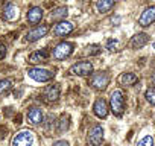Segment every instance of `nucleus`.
I'll list each match as a JSON object with an SVG mask.
<instances>
[{
	"label": "nucleus",
	"mask_w": 155,
	"mask_h": 146,
	"mask_svg": "<svg viewBox=\"0 0 155 146\" xmlns=\"http://www.w3.org/2000/svg\"><path fill=\"white\" fill-rule=\"evenodd\" d=\"M110 104H111V110L116 116H122L123 111H125V96H123V91L122 90H114L111 93V99H110Z\"/></svg>",
	"instance_id": "nucleus-1"
},
{
	"label": "nucleus",
	"mask_w": 155,
	"mask_h": 146,
	"mask_svg": "<svg viewBox=\"0 0 155 146\" xmlns=\"http://www.w3.org/2000/svg\"><path fill=\"white\" fill-rule=\"evenodd\" d=\"M32 141H34V132L29 129H23L14 135L11 146H31Z\"/></svg>",
	"instance_id": "nucleus-2"
},
{
	"label": "nucleus",
	"mask_w": 155,
	"mask_h": 146,
	"mask_svg": "<svg viewBox=\"0 0 155 146\" xmlns=\"http://www.w3.org/2000/svg\"><path fill=\"white\" fill-rule=\"evenodd\" d=\"M93 71V64L88 61H81V62H76L68 68L70 75H79V76H87Z\"/></svg>",
	"instance_id": "nucleus-3"
},
{
	"label": "nucleus",
	"mask_w": 155,
	"mask_h": 146,
	"mask_svg": "<svg viewBox=\"0 0 155 146\" xmlns=\"http://www.w3.org/2000/svg\"><path fill=\"white\" fill-rule=\"evenodd\" d=\"M87 141L91 146H101L104 141V128L101 125H94L87 135Z\"/></svg>",
	"instance_id": "nucleus-4"
},
{
	"label": "nucleus",
	"mask_w": 155,
	"mask_h": 146,
	"mask_svg": "<svg viewBox=\"0 0 155 146\" xmlns=\"http://www.w3.org/2000/svg\"><path fill=\"white\" fill-rule=\"evenodd\" d=\"M91 85L96 88V90H105L110 84V75L107 71H97L91 76Z\"/></svg>",
	"instance_id": "nucleus-5"
},
{
	"label": "nucleus",
	"mask_w": 155,
	"mask_h": 146,
	"mask_svg": "<svg viewBox=\"0 0 155 146\" xmlns=\"http://www.w3.org/2000/svg\"><path fill=\"white\" fill-rule=\"evenodd\" d=\"M28 75H29L32 79L38 81V82H47V81L53 79L55 73H52L50 70H46V68H29Z\"/></svg>",
	"instance_id": "nucleus-6"
},
{
	"label": "nucleus",
	"mask_w": 155,
	"mask_h": 146,
	"mask_svg": "<svg viewBox=\"0 0 155 146\" xmlns=\"http://www.w3.org/2000/svg\"><path fill=\"white\" fill-rule=\"evenodd\" d=\"M73 52V44L71 43H59L55 49H53V58L61 61V59H65L67 56H70Z\"/></svg>",
	"instance_id": "nucleus-7"
},
{
	"label": "nucleus",
	"mask_w": 155,
	"mask_h": 146,
	"mask_svg": "<svg viewBox=\"0 0 155 146\" xmlns=\"http://www.w3.org/2000/svg\"><path fill=\"white\" fill-rule=\"evenodd\" d=\"M49 32V26L47 25H41V26H37L34 29H31L28 34H26V41L32 43V41H37L43 37H46V34Z\"/></svg>",
	"instance_id": "nucleus-8"
},
{
	"label": "nucleus",
	"mask_w": 155,
	"mask_h": 146,
	"mask_svg": "<svg viewBox=\"0 0 155 146\" xmlns=\"http://www.w3.org/2000/svg\"><path fill=\"white\" fill-rule=\"evenodd\" d=\"M153 22H155V6H149V8H146V9L143 11V14L140 15L138 25L143 26V28H146V26L152 25Z\"/></svg>",
	"instance_id": "nucleus-9"
},
{
	"label": "nucleus",
	"mask_w": 155,
	"mask_h": 146,
	"mask_svg": "<svg viewBox=\"0 0 155 146\" xmlns=\"http://www.w3.org/2000/svg\"><path fill=\"white\" fill-rule=\"evenodd\" d=\"M58 98H59V87H58L56 84L47 85V87L44 88V91H43V101H44V102L50 104V102H55Z\"/></svg>",
	"instance_id": "nucleus-10"
},
{
	"label": "nucleus",
	"mask_w": 155,
	"mask_h": 146,
	"mask_svg": "<svg viewBox=\"0 0 155 146\" xmlns=\"http://www.w3.org/2000/svg\"><path fill=\"white\" fill-rule=\"evenodd\" d=\"M149 43V35L147 34H137L132 37V40L129 41V46L132 49H141L143 46H146Z\"/></svg>",
	"instance_id": "nucleus-11"
},
{
	"label": "nucleus",
	"mask_w": 155,
	"mask_h": 146,
	"mask_svg": "<svg viewBox=\"0 0 155 146\" xmlns=\"http://www.w3.org/2000/svg\"><path fill=\"white\" fill-rule=\"evenodd\" d=\"M18 18V9L17 6H14L12 3H6L5 9H3V20L6 22H15Z\"/></svg>",
	"instance_id": "nucleus-12"
},
{
	"label": "nucleus",
	"mask_w": 155,
	"mask_h": 146,
	"mask_svg": "<svg viewBox=\"0 0 155 146\" xmlns=\"http://www.w3.org/2000/svg\"><path fill=\"white\" fill-rule=\"evenodd\" d=\"M73 31V25L70 22H59L55 29H53V34L58 35V37H64V35H68L70 32Z\"/></svg>",
	"instance_id": "nucleus-13"
},
{
	"label": "nucleus",
	"mask_w": 155,
	"mask_h": 146,
	"mask_svg": "<svg viewBox=\"0 0 155 146\" xmlns=\"http://www.w3.org/2000/svg\"><path fill=\"white\" fill-rule=\"evenodd\" d=\"M93 111H94V114H96L97 117H101V119L107 117V116H108V105H107V102H105L104 99H97V101L94 102V105H93Z\"/></svg>",
	"instance_id": "nucleus-14"
},
{
	"label": "nucleus",
	"mask_w": 155,
	"mask_h": 146,
	"mask_svg": "<svg viewBox=\"0 0 155 146\" xmlns=\"http://www.w3.org/2000/svg\"><path fill=\"white\" fill-rule=\"evenodd\" d=\"M41 18H43V9L40 6L29 8V11H28V20H29V23L37 25V23L41 22Z\"/></svg>",
	"instance_id": "nucleus-15"
},
{
	"label": "nucleus",
	"mask_w": 155,
	"mask_h": 146,
	"mask_svg": "<svg viewBox=\"0 0 155 146\" xmlns=\"http://www.w3.org/2000/svg\"><path fill=\"white\" fill-rule=\"evenodd\" d=\"M47 58H49V52L46 49H41V50H37V52L31 53L29 62L31 64H38V62H44Z\"/></svg>",
	"instance_id": "nucleus-16"
},
{
	"label": "nucleus",
	"mask_w": 155,
	"mask_h": 146,
	"mask_svg": "<svg viewBox=\"0 0 155 146\" xmlns=\"http://www.w3.org/2000/svg\"><path fill=\"white\" fill-rule=\"evenodd\" d=\"M28 120L32 123V125H38L43 122V113L40 108H31L28 111Z\"/></svg>",
	"instance_id": "nucleus-17"
},
{
	"label": "nucleus",
	"mask_w": 155,
	"mask_h": 146,
	"mask_svg": "<svg viewBox=\"0 0 155 146\" xmlns=\"http://www.w3.org/2000/svg\"><path fill=\"white\" fill-rule=\"evenodd\" d=\"M137 75H134V73H123V75H120L119 78V82L122 85H132L137 82Z\"/></svg>",
	"instance_id": "nucleus-18"
},
{
	"label": "nucleus",
	"mask_w": 155,
	"mask_h": 146,
	"mask_svg": "<svg viewBox=\"0 0 155 146\" xmlns=\"http://www.w3.org/2000/svg\"><path fill=\"white\" fill-rule=\"evenodd\" d=\"M113 6H114L113 0H99V2L96 3V8H97L99 12H108Z\"/></svg>",
	"instance_id": "nucleus-19"
},
{
	"label": "nucleus",
	"mask_w": 155,
	"mask_h": 146,
	"mask_svg": "<svg viewBox=\"0 0 155 146\" xmlns=\"http://www.w3.org/2000/svg\"><path fill=\"white\" fill-rule=\"evenodd\" d=\"M67 8L65 6H61V8H56L53 12H52V18L53 20H61V18H65L67 17Z\"/></svg>",
	"instance_id": "nucleus-20"
},
{
	"label": "nucleus",
	"mask_w": 155,
	"mask_h": 146,
	"mask_svg": "<svg viewBox=\"0 0 155 146\" xmlns=\"http://www.w3.org/2000/svg\"><path fill=\"white\" fill-rule=\"evenodd\" d=\"M11 87H12V81H11V79L0 81V95H3V93H6L8 90H11Z\"/></svg>",
	"instance_id": "nucleus-21"
},
{
	"label": "nucleus",
	"mask_w": 155,
	"mask_h": 146,
	"mask_svg": "<svg viewBox=\"0 0 155 146\" xmlns=\"http://www.w3.org/2000/svg\"><path fill=\"white\" fill-rule=\"evenodd\" d=\"M137 146H153V138H152V135H144V137L137 143Z\"/></svg>",
	"instance_id": "nucleus-22"
},
{
	"label": "nucleus",
	"mask_w": 155,
	"mask_h": 146,
	"mask_svg": "<svg viewBox=\"0 0 155 146\" xmlns=\"http://www.w3.org/2000/svg\"><path fill=\"white\" fill-rule=\"evenodd\" d=\"M85 53H87V55H99V53H101V46H97V44H91V46L87 47Z\"/></svg>",
	"instance_id": "nucleus-23"
},
{
	"label": "nucleus",
	"mask_w": 155,
	"mask_h": 146,
	"mask_svg": "<svg viewBox=\"0 0 155 146\" xmlns=\"http://www.w3.org/2000/svg\"><path fill=\"white\" fill-rule=\"evenodd\" d=\"M146 99H147L152 105H155V87H150V88L146 90Z\"/></svg>",
	"instance_id": "nucleus-24"
},
{
	"label": "nucleus",
	"mask_w": 155,
	"mask_h": 146,
	"mask_svg": "<svg viewBox=\"0 0 155 146\" xmlns=\"http://www.w3.org/2000/svg\"><path fill=\"white\" fill-rule=\"evenodd\" d=\"M68 120H70L68 116H62V117H61V122H59V131H61V132L68 128Z\"/></svg>",
	"instance_id": "nucleus-25"
},
{
	"label": "nucleus",
	"mask_w": 155,
	"mask_h": 146,
	"mask_svg": "<svg viewBox=\"0 0 155 146\" xmlns=\"http://www.w3.org/2000/svg\"><path fill=\"white\" fill-rule=\"evenodd\" d=\"M5 55H6V46L0 43V59H3Z\"/></svg>",
	"instance_id": "nucleus-26"
},
{
	"label": "nucleus",
	"mask_w": 155,
	"mask_h": 146,
	"mask_svg": "<svg viewBox=\"0 0 155 146\" xmlns=\"http://www.w3.org/2000/svg\"><path fill=\"white\" fill-rule=\"evenodd\" d=\"M117 46V41H113V40H110L108 41V44H107V47L110 49V50H114V47Z\"/></svg>",
	"instance_id": "nucleus-27"
},
{
	"label": "nucleus",
	"mask_w": 155,
	"mask_h": 146,
	"mask_svg": "<svg viewBox=\"0 0 155 146\" xmlns=\"http://www.w3.org/2000/svg\"><path fill=\"white\" fill-rule=\"evenodd\" d=\"M53 146H68V143L65 140H58V141L53 143Z\"/></svg>",
	"instance_id": "nucleus-28"
},
{
	"label": "nucleus",
	"mask_w": 155,
	"mask_h": 146,
	"mask_svg": "<svg viewBox=\"0 0 155 146\" xmlns=\"http://www.w3.org/2000/svg\"><path fill=\"white\" fill-rule=\"evenodd\" d=\"M153 47H155V43H153Z\"/></svg>",
	"instance_id": "nucleus-29"
},
{
	"label": "nucleus",
	"mask_w": 155,
	"mask_h": 146,
	"mask_svg": "<svg viewBox=\"0 0 155 146\" xmlns=\"http://www.w3.org/2000/svg\"><path fill=\"white\" fill-rule=\"evenodd\" d=\"M107 146H110V144H107Z\"/></svg>",
	"instance_id": "nucleus-30"
}]
</instances>
